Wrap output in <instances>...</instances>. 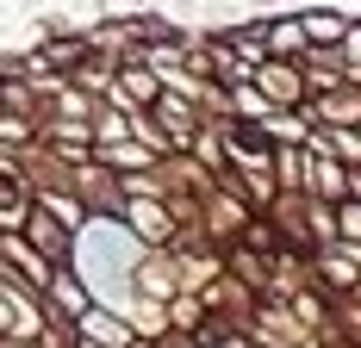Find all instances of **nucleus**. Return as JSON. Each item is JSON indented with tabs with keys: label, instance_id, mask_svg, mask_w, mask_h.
Segmentation results:
<instances>
[{
	"label": "nucleus",
	"instance_id": "1",
	"mask_svg": "<svg viewBox=\"0 0 361 348\" xmlns=\"http://www.w3.org/2000/svg\"><path fill=\"white\" fill-rule=\"evenodd\" d=\"M118 230L137 249H169L180 237V218H175L169 199H125V206H118Z\"/></svg>",
	"mask_w": 361,
	"mask_h": 348
},
{
	"label": "nucleus",
	"instance_id": "2",
	"mask_svg": "<svg viewBox=\"0 0 361 348\" xmlns=\"http://www.w3.org/2000/svg\"><path fill=\"white\" fill-rule=\"evenodd\" d=\"M50 274H56V268H50V261H44V255H37L19 230H0V280H19L25 292H37V299H44Z\"/></svg>",
	"mask_w": 361,
	"mask_h": 348
},
{
	"label": "nucleus",
	"instance_id": "3",
	"mask_svg": "<svg viewBox=\"0 0 361 348\" xmlns=\"http://www.w3.org/2000/svg\"><path fill=\"white\" fill-rule=\"evenodd\" d=\"M250 81H255V94L274 106V112H299V106H305V75H299V63H274V56H268V63L250 69Z\"/></svg>",
	"mask_w": 361,
	"mask_h": 348
},
{
	"label": "nucleus",
	"instance_id": "4",
	"mask_svg": "<svg viewBox=\"0 0 361 348\" xmlns=\"http://www.w3.org/2000/svg\"><path fill=\"white\" fill-rule=\"evenodd\" d=\"M69 336H75V342H87V348H131L137 330L112 311V305H87V311L69 323Z\"/></svg>",
	"mask_w": 361,
	"mask_h": 348
},
{
	"label": "nucleus",
	"instance_id": "5",
	"mask_svg": "<svg viewBox=\"0 0 361 348\" xmlns=\"http://www.w3.org/2000/svg\"><path fill=\"white\" fill-rule=\"evenodd\" d=\"M94 305V292H87V280L75 274V268H56L50 286H44V311L56 317V323H75V317Z\"/></svg>",
	"mask_w": 361,
	"mask_h": 348
},
{
	"label": "nucleus",
	"instance_id": "6",
	"mask_svg": "<svg viewBox=\"0 0 361 348\" xmlns=\"http://www.w3.org/2000/svg\"><path fill=\"white\" fill-rule=\"evenodd\" d=\"M312 156V149H305ZM355 193V174L343 168V162H330V156H312L305 162V199H318V206H336V199H349Z\"/></svg>",
	"mask_w": 361,
	"mask_h": 348
},
{
	"label": "nucleus",
	"instance_id": "7",
	"mask_svg": "<svg viewBox=\"0 0 361 348\" xmlns=\"http://www.w3.org/2000/svg\"><path fill=\"white\" fill-rule=\"evenodd\" d=\"M19 237H25V243H32L37 255L50 261V268H69V255H75V230H63L56 218H44L37 206H32V218H25V230H19Z\"/></svg>",
	"mask_w": 361,
	"mask_h": 348
},
{
	"label": "nucleus",
	"instance_id": "8",
	"mask_svg": "<svg viewBox=\"0 0 361 348\" xmlns=\"http://www.w3.org/2000/svg\"><path fill=\"white\" fill-rule=\"evenodd\" d=\"M349 13H336V6H299V32H305V50H336L343 37H349Z\"/></svg>",
	"mask_w": 361,
	"mask_h": 348
},
{
	"label": "nucleus",
	"instance_id": "9",
	"mask_svg": "<svg viewBox=\"0 0 361 348\" xmlns=\"http://www.w3.org/2000/svg\"><path fill=\"white\" fill-rule=\"evenodd\" d=\"M262 32V50L274 63H305V32H299V13H281V19H255Z\"/></svg>",
	"mask_w": 361,
	"mask_h": 348
},
{
	"label": "nucleus",
	"instance_id": "10",
	"mask_svg": "<svg viewBox=\"0 0 361 348\" xmlns=\"http://www.w3.org/2000/svg\"><path fill=\"white\" fill-rule=\"evenodd\" d=\"M94 162H100L106 174H144V168H156L162 156H156V149H144L137 137H125V143H100V149H94Z\"/></svg>",
	"mask_w": 361,
	"mask_h": 348
},
{
	"label": "nucleus",
	"instance_id": "11",
	"mask_svg": "<svg viewBox=\"0 0 361 348\" xmlns=\"http://www.w3.org/2000/svg\"><path fill=\"white\" fill-rule=\"evenodd\" d=\"M32 206L44 211V218H56L63 230H81V224H87V211H81V199H75L69 187H32Z\"/></svg>",
	"mask_w": 361,
	"mask_h": 348
},
{
	"label": "nucleus",
	"instance_id": "12",
	"mask_svg": "<svg viewBox=\"0 0 361 348\" xmlns=\"http://www.w3.org/2000/svg\"><path fill=\"white\" fill-rule=\"evenodd\" d=\"M0 112H13V118H44V94H37L32 81H19V75H0Z\"/></svg>",
	"mask_w": 361,
	"mask_h": 348
},
{
	"label": "nucleus",
	"instance_id": "13",
	"mask_svg": "<svg viewBox=\"0 0 361 348\" xmlns=\"http://www.w3.org/2000/svg\"><path fill=\"white\" fill-rule=\"evenodd\" d=\"M25 218H32V187L0 180V230H25Z\"/></svg>",
	"mask_w": 361,
	"mask_h": 348
},
{
	"label": "nucleus",
	"instance_id": "14",
	"mask_svg": "<svg viewBox=\"0 0 361 348\" xmlns=\"http://www.w3.org/2000/svg\"><path fill=\"white\" fill-rule=\"evenodd\" d=\"M13 336V299H6V286H0V342Z\"/></svg>",
	"mask_w": 361,
	"mask_h": 348
},
{
	"label": "nucleus",
	"instance_id": "15",
	"mask_svg": "<svg viewBox=\"0 0 361 348\" xmlns=\"http://www.w3.org/2000/svg\"><path fill=\"white\" fill-rule=\"evenodd\" d=\"M287 348H318V342H287Z\"/></svg>",
	"mask_w": 361,
	"mask_h": 348
},
{
	"label": "nucleus",
	"instance_id": "16",
	"mask_svg": "<svg viewBox=\"0 0 361 348\" xmlns=\"http://www.w3.org/2000/svg\"><path fill=\"white\" fill-rule=\"evenodd\" d=\"M349 131H355V137H361V125H349Z\"/></svg>",
	"mask_w": 361,
	"mask_h": 348
}]
</instances>
